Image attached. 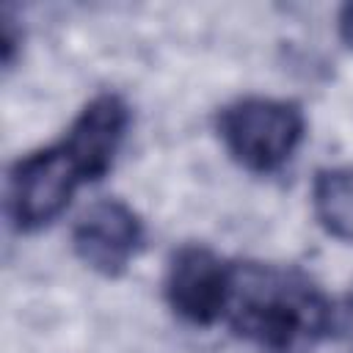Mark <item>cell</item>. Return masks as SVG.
Wrapping results in <instances>:
<instances>
[{
  "instance_id": "cell-5",
  "label": "cell",
  "mask_w": 353,
  "mask_h": 353,
  "mask_svg": "<svg viewBox=\"0 0 353 353\" xmlns=\"http://www.w3.org/2000/svg\"><path fill=\"white\" fill-rule=\"evenodd\" d=\"M143 221L121 199H99L88 204L72 226V248L77 259L99 276H121L143 248Z\"/></svg>"
},
{
  "instance_id": "cell-4",
  "label": "cell",
  "mask_w": 353,
  "mask_h": 353,
  "mask_svg": "<svg viewBox=\"0 0 353 353\" xmlns=\"http://www.w3.org/2000/svg\"><path fill=\"white\" fill-rule=\"evenodd\" d=\"M234 265L215 254L210 245L185 243L179 245L165 265L163 295L171 312L199 328H210L223 320L229 290H232Z\"/></svg>"
},
{
  "instance_id": "cell-8",
  "label": "cell",
  "mask_w": 353,
  "mask_h": 353,
  "mask_svg": "<svg viewBox=\"0 0 353 353\" xmlns=\"http://www.w3.org/2000/svg\"><path fill=\"white\" fill-rule=\"evenodd\" d=\"M336 30H339V39L353 50V3H345V6L339 8Z\"/></svg>"
},
{
  "instance_id": "cell-1",
  "label": "cell",
  "mask_w": 353,
  "mask_h": 353,
  "mask_svg": "<svg viewBox=\"0 0 353 353\" xmlns=\"http://www.w3.org/2000/svg\"><path fill=\"white\" fill-rule=\"evenodd\" d=\"M130 127V105L102 91L83 105L66 132L25 157L6 176V215L17 232L50 226L74 199L80 185L102 179Z\"/></svg>"
},
{
  "instance_id": "cell-3",
  "label": "cell",
  "mask_w": 353,
  "mask_h": 353,
  "mask_svg": "<svg viewBox=\"0 0 353 353\" xmlns=\"http://www.w3.org/2000/svg\"><path fill=\"white\" fill-rule=\"evenodd\" d=\"M226 154L251 174H273L290 163L306 135V116L292 99L240 97L215 116Z\"/></svg>"
},
{
  "instance_id": "cell-6",
  "label": "cell",
  "mask_w": 353,
  "mask_h": 353,
  "mask_svg": "<svg viewBox=\"0 0 353 353\" xmlns=\"http://www.w3.org/2000/svg\"><path fill=\"white\" fill-rule=\"evenodd\" d=\"M312 210L325 234L353 245V163L328 165L314 174Z\"/></svg>"
},
{
  "instance_id": "cell-2",
  "label": "cell",
  "mask_w": 353,
  "mask_h": 353,
  "mask_svg": "<svg viewBox=\"0 0 353 353\" xmlns=\"http://www.w3.org/2000/svg\"><path fill=\"white\" fill-rule=\"evenodd\" d=\"M334 301L298 268L234 265L223 320L262 353H312L331 336Z\"/></svg>"
},
{
  "instance_id": "cell-7",
  "label": "cell",
  "mask_w": 353,
  "mask_h": 353,
  "mask_svg": "<svg viewBox=\"0 0 353 353\" xmlns=\"http://www.w3.org/2000/svg\"><path fill=\"white\" fill-rule=\"evenodd\" d=\"M331 336L353 342V287L339 301H334V309H331Z\"/></svg>"
}]
</instances>
